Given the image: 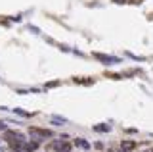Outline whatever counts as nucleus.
Segmentation results:
<instances>
[{
  "mask_svg": "<svg viewBox=\"0 0 153 152\" xmlns=\"http://www.w3.org/2000/svg\"><path fill=\"white\" fill-rule=\"evenodd\" d=\"M76 146H80V148H90V144L84 139H76Z\"/></svg>",
  "mask_w": 153,
  "mask_h": 152,
  "instance_id": "obj_3",
  "label": "nucleus"
},
{
  "mask_svg": "<svg viewBox=\"0 0 153 152\" xmlns=\"http://www.w3.org/2000/svg\"><path fill=\"white\" fill-rule=\"evenodd\" d=\"M57 148H61L63 152H67V150H69V144H59V142H57Z\"/></svg>",
  "mask_w": 153,
  "mask_h": 152,
  "instance_id": "obj_6",
  "label": "nucleus"
},
{
  "mask_svg": "<svg viewBox=\"0 0 153 152\" xmlns=\"http://www.w3.org/2000/svg\"><path fill=\"white\" fill-rule=\"evenodd\" d=\"M13 150H16V152H31L29 146H23V144H16V146H13Z\"/></svg>",
  "mask_w": 153,
  "mask_h": 152,
  "instance_id": "obj_2",
  "label": "nucleus"
},
{
  "mask_svg": "<svg viewBox=\"0 0 153 152\" xmlns=\"http://www.w3.org/2000/svg\"><path fill=\"white\" fill-rule=\"evenodd\" d=\"M31 137L33 139H36V141H40V139H46V137H50V133L48 131H42V129H35V127H31Z\"/></svg>",
  "mask_w": 153,
  "mask_h": 152,
  "instance_id": "obj_1",
  "label": "nucleus"
},
{
  "mask_svg": "<svg viewBox=\"0 0 153 152\" xmlns=\"http://www.w3.org/2000/svg\"><path fill=\"white\" fill-rule=\"evenodd\" d=\"M96 131H109V125H98Z\"/></svg>",
  "mask_w": 153,
  "mask_h": 152,
  "instance_id": "obj_5",
  "label": "nucleus"
},
{
  "mask_svg": "<svg viewBox=\"0 0 153 152\" xmlns=\"http://www.w3.org/2000/svg\"><path fill=\"white\" fill-rule=\"evenodd\" d=\"M132 148H134V142H128V141L123 142V150H132Z\"/></svg>",
  "mask_w": 153,
  "mask_h": 152,
  "instance_id": "obj_4",
  "label": "nucleus"
}]
</instances>
